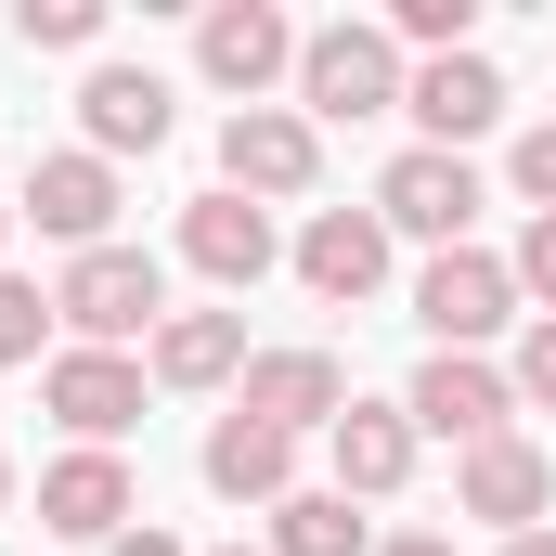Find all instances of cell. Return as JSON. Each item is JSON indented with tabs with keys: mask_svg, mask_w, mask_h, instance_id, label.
Masks as SVG:
<instances>
[{
	"mask_svg": "<svg viewBox=\"0 0 556 556\" xmlns=\"http://www.w3.org/2000/svg\"><path fill=\"white\" fill-rule=\"evenodd\" d=\"M142 518L130 466L117 453H65V466H39V531H65V544H117Z\"/></svg>",
	"mask_w": 556,
	"mask_h": 556,
	"instance_id": "8fae6325",
	"label": "cell"
},
{
	"mask_svg": "<svg viewBox=\"0 0 556 556\" xmlns=\"http://www.w3.org/2000/svg\"><path fill=\"white\" fill-rule=\"evenodd\" d=\"M104 556H181V544H168L155 518H130V531H117V544H104Z\"/></svg>",
	"mask_w": 556,
	"mask_h": 556,
	"instance_id": "4316f807",
	"label": "cell"
},
{
	"mask_svg": "<svg viewBox=\"0 0 556 556\" xmlns=\"http://www.w3.org/2000/svg\"><path fill=\"white\" fill-rule=\"evenodd\" d=\"M389 39H415L427 65H440V52H479V0H402Z\"/></svg>",
	"mask_w": 556,
	"mask_h": 556,
	"instance_id": "7402d4cb",
	"label": "cell"
},
{
	"mask_svg": "<svg viewBox=\"0 0 556 556\" xmlns=\"http://www.w3.org/2000/svg\"><path fill=\"white\" fill-rule=\"evenodd\" d=\"M78 130H91L104 168H117V155H155V142H168V78H155V65H91V78H78Z\"/></svg>",
	"mask_w": 556,
	"mask_h": 556,
	"instance_id": "9a60e30c",
	"label": "cell"
},
{
	"mask_svg": "<svg viewBox=\"0 0 556 556\" xmlns=\"http://www.w3.org/2000/svg\"><path fill=\"white\" fill-rule=\"evenodd\" d=\"M402 117H415V130L440 142V155H466V142L505 117V78H492V52H440V65H415Z\"/></svg>",
	"mask_w": 556,
	"mask_h": 556,
	"instance_id": "5bb4252c",
	"label": "cell"
},
{
	"mask_svg": "<svg viewBox=\"0 0 556 556\" xmlns=\"http://www.w3.org/2000/svg\"><path fill=\"white\" fill-rule=\"evenodd\" d=\"M298 285L337 298V311L376 298V285H389V220H376V207H311V233H298Z\"/></svg>",
	"mask_w": 556,
	"mask_h": 556,
	"instance_id": "4fadbf2b",
	"label": "cell"
},
{
	"mask_svg": "<svg viewBox=\"0 0 556 556\" xmlns=\"http://www.w3.org/2000/svg\"><path fill=\"white\" fill-rule=\"evenodd\" d=\"M324 453H337V492L376 505V492L415 479V415H402V402H350V415L324 427Z\"/></svg>",
	"mask_w": 556,
	"mask_h": 556,
	"instance_id": "e0dca14e",
	"label": "cell"
},
{
	"mask_svg": "<svg viewBox=\"0 0 556 556\" xmlns=\"http://www.w3.org/2000/svg\"><path fill=\"white\" fill-rule=\"evenodd\" d=\"M505 273H518V298H544V311H556V220L518 233V260H505Z\"/></svg>",
	"mask_w": 556,
	"mask_h": 556,
	"instance_id": "484cf974",
	"label": "cell"
},
{
	"mask_svg": "<svg viewBox=\"0 0 556 556\" xmlns=\"http://www.w3.org/2000/svg\"><path fill=\"white\" fill-rule=\"evenodd\" d=\"M194 65H207V91H233V117L273 91L285 65H298V26H285L273 0H207V26H194Z\"/></svg>",
	"mask_w": 556,
	"mask_h": 556,
	"instance_id": "52a82bcc",
	"label": "cell"
},
{
	"mask_svg": "<svg viewBox=\"0 0 556 556\" xmlns=\"http://www.w3.org/2000/svg\"><path fill=\"white\" fill-rule=\"evenodd\" d=\"M453 505H466V518H492V531L518 544V531H544V505H556V466L531 453V440H518V427H505V440H479V453H466Z\"/></svg>",
	"mask_w": 556,
	"mask_h": 556,
	"instance_id": "7c38bea8",
	"label": "cell"
},
{
	"mask_svg": "<svg viewBox=\"0 0 556 556\" xmlns=\"http://www.w3.org/2000/svg\"><path fill=\"white\" fill-rule=\"evenodd\" d=\"M39 402H52V427H65L78 453H117L142 427V363L130 350H52V363H39Z\"/></svg>",
	"mask_w": 556,
	"mask_h": 556,
	"instance_id": "3957f363",
	"label": "cell"
},
{
	"mask_svg": "<svg viewBox=\"0 0 556 556\" xmlns=\"http://www.w3.org/2000/svg\"><path fill=\"white\" fill-rule=\"evenodd\" d=\"M13 39L26 52H91L104 39V0H13Z\"/></svg>",
	"mask_w": 556,
	"mask_h": 556,
	"instance_id": "44dd1931",
	"label": "cell"
},
{
	"mask_svg": "<svg viewBox=\"0 0 556 556\" xmlns=\"http://www.w3.org/2000/svg\"><path fill=\"white\" fill-rule=\"evenodd\" d=\"M505 181L531 194V220H556V117H544V130H518V155H505Z\"/></svg>",
	"mask_w": 556,
	"mask_h": 556,
	"instance_id": "cb8c5ba5",
	"label": "cell"
},
{
	"mask_svg": "<svg viewBox=\"0 0 556 556\" xmlns=\"http://www.w3.org/2000/svg\"><path fill=\"white\" fill-rule=\"evenodd\" d=\"M233 415H260V427H337L350 415V376H337V350H247V402Z\"/></svg>",
	"mask_w": 556,
	"mask_h": 556,
	"instance_id": "30bf717a",
	"label": "cell"
},
{
	"mask_svg": "<svg viewBox=\"0 0 556 556\" xmlns=\"http://www.w3.org/2000/svg\"><path fill=\"white\" fill-rule=\"evenodd\" d=\"M376 556H453V531H402V544H376Z\"/></svg>",
	"mask_w": 556,
	"mask_h": 556,
	"instance_id": "83f0119b",
	"label": "cell"
},
{
	"mask_svg": "<svg viewBox=\"0 0 556 556\" xmlns=\"http://www.w3.org/2000/svg\"><path fill=\"white\" fill-rule=\"evenodd\" d=\"M415 324L440 337V350H479V337L518 324V273H505L492 247H440V260L415 273Z\"/></svg>",
	"mask_w": 556,
	"mask_h": 556,
	"instance_id": "277c9868",
	"label": "cell"
},
{
	"mask_svg": "<svg viewBox=\"0 0 556 556\" xmlns=\"http://www.w3.org/2000/svg\"><path fill=\"white\" fill-rule=\"evenodd\" d=\"M0 518H13V453H0Z\"/></svg>",
	"mask_w": 556,
	"mask_h": 556,
	"instance_id": "f546056e",
	"label": "cell"
},
{
	"mask_svg": "<svg viewBox=\"0 0 556 556\" xmlns=\"http://www.w3.org/2000/svg\"><path fill=\"white\" fill-rule=\"evenodd\" d=\"M492 194H479V168L466 155H440V142H415V155H389V181H376V220L389 233H415V247H466V220H479Z\"/></svg>",
	"mask_w": 556,
	"mask_h": 556,
	"instance_id": "8992f818",
	"label": "cell"
},
{
	"mask_svg": "<svg viewBox=\"0 0 556 556\" xmlns=\"http://www.w3.org/2000/svg\"><path fill=\"white\" fill-rule=\"evenodd\" d=\"M505 556H556V531H518V544H505Z\"/></svg>",
	"mask_w": 556,
	"mask_h": 556,
	"instance_id": "f1b7e54d",
	"label": "cell"
},
{
	"mask_svg": "<svg viewBox=\"0 0 556 556\" xmlns=\"http://www.w3.org/2000/svg\"><path fill=\"white\" fill-rule=\"evenodd\" d=\"M207 492H220V505H285V492H298V440L260 427V415H220L207 427Z\"/></svg>",
	"mask_w": 556,
	"mask_h": 556,
	"instance_id": "d6986e66",
	"label": "cell"
},
{
	"mask_svg": "<svg viewBox=\"0 0 556 556\" xmlns=\"http://www.w3.org/2000/svg\"><path fill=\"white\" fill-rule=\"evenodd\" d=\"M52 324H65L78 350H130V337H155V324H168V273H155V247H91V260H65Z\"/></svg>",
	"mask_w": 556,
	"mask_h": 556,
	"instance_id": "7a4b0ae2",
	"label": "cell"
},
{
	"mask_svg": "<svg viewBox=\"0 0 556 556\" xmlns=\"http://www.w3.org/2000/svg\"><path fill=\"white\" fill-rule=\"evenodd\" d=\"M181 260L220 285V298H247V285L273 273V207H247V194H194V207H181Z\"/></svg>",
	"mask_w": 556,
	"mask_h": 556,
	"instance_id": "2e32d148",
	"label": "cell"
},
{
	"mask_svg": "<svg viewBox=\"0 0 556 556\" xmlns=\"http://www.w3.org/2000/svg\"><path fill=\"white\" fill-rule=\"evenodd\" d=\"M220 556H247V544H220Z\"/></svg>",
	"mask_w": 556,
	"mask_h": 556,
	"instance_id": "1f68e13d",
	"label": "cell"
},
{
	"mask_svg": "<svg viewBox=\"0 0 556 556\" xmlns=\"http://www.w3.org/2000/svg\"><path fill=\"white\" fill-rule=\"evenodd\" d=\"M13 220H39L52 247H78V260H91V247H117V168H104L91 142H78V155H39V168H26V194H13Z\"/></svg>",
	"mask_w": 556,
	"mask_h": 556,
	"instance_id": "ba28073f",
	"label": "cell"
},
{
	"mask_svg": "<svg viewBox=\"0 0 556 556\" xmlns=\"http://www.w3.org/2000/svg\"><path fill=\"white\" fill-rule=\"evenodd\" d=\"M518 402L556 415V311H531V337H518Z\"/></svg>",
	"mask_w": 556,
	"mask_h": 556,
	"instance_id": "d4e9b609",
	"label": "cell"
},
{
	"mask_svg": "<svg viewBox=\"0 0 556 556\" xmlns=\"http://www.w3.org/2000/svg\"><path fill=\"white\" fill-rule=\"evenodd\" d=\"M273 556H376V544H363L350 492H285L273 505Z\"/></svg>",
	"mask_w": 556,
	"mask_h": 556,
	"instance_id": "ffe728a7",
	"label": "cell"
},
{
	"mask_svg": "<svg viewBox=\"0 0 556 556\" xmlns=\"http://www.w3.org/2000/svg\"><path fill=\"white\" fill-rule=\"evenodd\" d=\"M415 78H402V39L389 26H311L298 39V104H311V130H363V117H389Z\"/></svg>",
	"mask_w": 556,
	"mask_h": 556,
	"instance_id": "6da1fadb",
	"label": "cell"
},
{
	"mask_svg": "<svg viewBox=\"0 0 556 556\" xmlns=\"http://www.w3.org/2000/svg\"><path fill=\"white\" fill-rule=\"evenodd\" d=\"M0 247H13V194H0Z\"/></svg>",
	"mask_w": 556,
	"mask_h": 556,
	"instance_id": "4dcf8cb0",
	"label": "cell"
},
{
	"mask_svg": "<svg viewBox=\"0 0 556 556\" xmlns=\"http://www.w3.org/2000/svg\"><path fill=\"white\" fill-rule=\"evenodd\" d=\"M402 415H415V440L479 453V440H505V415H518V376H492L479 350H427V376L402 389Z\"/></svg>",
	"mask_w": 556,
	"mask_h": 556,
	"instance_id": "5b68a950",
	"label": "cell"
},
{
	"mask_svg": "<svg viewBox=\"0 0 556 556\" xmlns=\"http://www.w3.org/2000/svg\"><path fill=\"white\" fill-rule=\"evenodd\" d=\"M39 337H52V285L0 273V363H39Z\"/></svg>",
	"mask_w": 556,
	"mask_h": 556,
	"instance_id": "603a6c76",
	"label": "cell"
},
{
	"mask_svg": "<svg viewBox=\"0 0 556 556\" xmlns=\"http://www.w3.org/2000/svg\"><path fill=\"white\" fill-rule=\"evenodd\" d=\"M155 389H233L247 376V311H168L155 350H142Z\"/></svg>",
	"mask_w": 556,
	"mask_h": 556,
	"instance_id": "ac0fdd59",
	"label": "cell"
},
{
	"mask_svg": "<svg viewBox=\"0 0 556 556\" xmlns=\"http://www.w3.org/2000/svg\"><path fill=\"white\" fill-rule=\"evenodd\" d=\"M311 168H324L311 117H285V104L220 117V194H311Z\"/></svg>",
	"mask_w": 556,
	"mask_h": 556,
	"instance_id": "9c48e42d",
	"label": "cell"
}]
</instances>
